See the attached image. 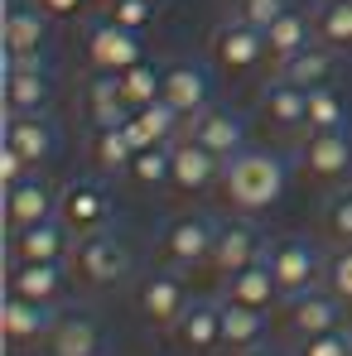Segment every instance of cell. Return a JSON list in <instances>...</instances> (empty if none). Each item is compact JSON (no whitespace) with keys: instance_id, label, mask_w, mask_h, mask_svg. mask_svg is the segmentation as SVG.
Masks as SVG:
<instances>
[{"instance_id":"obj_31","label":"cell","mask_w":352,"mask_h":356,"mask_svg":"<svg viewBox=\"0 0 352 356\" xmlns=\"http://www.w3.org/2000/svg\"><path fill=\"white\" fill-rule=\"evenodd\" d=\"M266 44H270V58H290V54H299L304 44H314V10H299V5H290L270 29H266Z\"/></svg>"},{"instance_id":"obj_29","label":"cell","mask_w":352,"mask_h":356,"mask_svg":"<svg viewBox=\"0 0 352 356\" xmlns=\"http://www.w3.org/2000/svg\"><path fill=\"white\" fill-rule=\"evenodd\" d=\"M256 347H266V313L222 298V352L246 356V352H256Z\"/></svg>"},{"instance_id":"obj_26","label":"cell","mask_w":352,"mask_h":356,"mask_svg":"<svg viewBox=\"0 0 352 356\" xmlns=\"http://www.w3.org/2000/svg\"><path fill=\"white\" fill-rule=\"evenodd\" d=\"M338 58L343 54H333L328 44H304L299 54H290V58L275 63V72L285 77V82H294V87H304V92H314V87H328L333 82V72H338Z\"/></svg>"},{"instance_id":"obj_33","label":"cell","mask_w":352,"mask_h":356,"mask_svg":"<svg viewBox=\"0 0 352 356\" xmlns=\"http://www.w3.org/2000/svg\"><path fill=\"white\" fill-rule=\"evenodd\" d=\"M140 188H174V145H150V149H135L130 169Z\"/></svg>"},{"instance_id":"obj_22","label":"cell","mask_w":352,"mask_h":356,"mask_svg":"<svg viewBox=\"0 0 352 356\" xmlns=\"http://www.w3.org/2000/svg\"><path fill=\"white\" fill-rule=\"evenodd\" d=\"M256 116L266 120V125H275V130H309V92L294 87V82H285V77L275 72V77L261 82V92H256Z\"/></svg>"},{"instance_id":"obj_13","label":"cell","mask_w":352,"mask_h":356,"mask_svg":"<svg viewBox=\"0 0 352 356\" xmlns=\"http://www.w3.org/2000/svg\"><path fill=\"white\" fill-rule=\"evenodd\" d=\"M59 303H34V298L5 294V313H0V327H5V342L10 352H29V347H44L54 323H59Z\"/></svg>"},{"instance_id":"obj_36","label":"cell","mask_w":352,"mask_h":356,"mask_svg":"<svg viewBox=\"0 0 352 356\" xmlns=\"http://www.w3.org/2000/svg\"><path fill=\"white\" fill-rule=\"evenodd\" d=\"M323 232L333 236V245H352V188H338L323 202Z\"/></svg>"},{"instance_id":"obj_11","label":"cell","mask_w":352,"mask_h":356,"mask_svg":"<svg viewBox=\"0 0 352 356\" xmlns=\"http://www.w3.org/2000/svg\"><path fill=\"white\" fill-rule=\"evenodd\" d=\"M208 49H213V58H217L222 72H256L261 58L270 54L266 29H256V24L236 19V15H227V19L208 34Z\"/></svg>"},{"instance_id":"obj_3","label":"cell","mask_w":352,"mask_h":356,"mask_svg":"<svg viewBox=\"0 0 352 356\" xmlns=\"http://www.w3.org/2000/svg\"><path fill=\"white\" fill-rule=\"evenodd\" d=\"M266 265H270V275H275L285 298L304 294V289H319L323 275H328V255L309 236H275L270 250H266Z\"/></svg>"},{"instance_id":"obj_8","label":"cell","mask_w":352,"mask_h":356,"mask_svg":"<svg viewBox=\"0 0 352 356\" xmlns=\"http://www.w3.org/2000/svg\"><path fill=\"white\" fill-rule=\"evenodd\" d=\"M285 327H290L294 342H309V337H319V332L348 327V303L333 294L328 284L304 289V294L285 298Z\"/></svg>"},{"instance_id":"obj_9","label":"cell","mask_w":352,"mask_h":356,"mask_svg":"<svg viewBox=\"0 0 352 356\" xmlns=\"http://www.w3.org/2000/svg\"><path fill=\"white\" fill-rule=\"evenodd\" d=\"M112 188L102 178H68L59 188V217L72 227V236H87V232H102L112 222Z\"/></svg>"},{"instance_id":"obj_15","label":"cell","mask_w":352,"mask_h":356,"mask_svg":"<svg viewBox=\"0 0 352 356\" xmlns=\"http://www.w3.org/2000/svg\"><path fill=\"white\" fill-rule=\"evenodd\" d=\"M5 145L20 149L34 169L59 154V120L49 111H5Z\"/></svg>"},{"instance_id":"obj_32","label":"cell","mask_w":352,"mask_h":356,"mask_svg":"<svg viewBox=\"0 0 352 356\" xmlns=\"http://www.w3.org/2000/svg\"><path fill=\"white\" fill-rule=\"evenodd\" d=\"M314 39L333 54H352V0H319L314 5Z\"/></svg>"},{"instance_id":"obj_18","label":"cell","mask_w":352,"mask_h":356,"mask_svg":"<svg viewBox=\"0 0 352 356\" xmlns=\"http://www.w3.org/2000/svg\"><path fill=\"white\" fill-rule=\"evenodd\" d=\"M49 217H59V188L44 178V169H34L29 178L5 188V222H10V232L49 222Z\"/></svg>"},{"instance_id":"obj_38","label":"cell","mask_w":352,"mask_h":356,"mask_svg":"<svg viewBox=\"0 0 352 356\" xmlns=\"http://www.w3.org/2000/svg\"><path fill=\"white\" fill-rule=\"evenodd\" d=\"M285 10H290V0H227V15L256 24V29H270Z\"/></svg>"},{"instance_id":"obj_7","label":"cell","mask_w":352,"mask_h":356,"mask_svg":"<svg viewBox=\"0 0 352 356\" xmlns=\"http://www.w3.org/2000/svg\"><path fill=\"white\" fill-rule=\"evenodd\" d=\"M82 44H87V63L97 72H125V67H135V63L145 58L140 34L116 24L112 15H92L87 29H82Z\"/></svg>"},{"instance_id":"obj_35","label":"cell","mask_w":352,"mask_h":356,"mask_svg":"<svg viewBox=\"0 0 352 356\" xmlns=\"http://www.w3.org/2000/svg\"><path fill=\"white\" fill-rule=\"evenodd\" d=\"M333 125H348V102L328 82V87H314L309 92V130H333Z\"/></svg>"},{"instance_id":"obj_1","label":"cell","mask_w":352,"mask_h":356,"mask_svg":"<svg viewBox=\"0 0 352 356\" xmlns=\"http://www.w3.org/2000/svg\"><path fill=\"white\" fill-rule=\"evenodd\" d=\"M285 188H290V164L275 149H251L246 145L241 154H232L222 164V193L236 212H251V217L270 212L285 197Z\"/></svg>"},{"instance_id":"obj_20","label":"cell","mask_w":352,"mask_h":356,"mask_svg":"<svg viewBox=\"0 0 352 356\" xmlns=\"http://www.w3.org/2000/svg\"><path fill=\"white\" fill-rule=\"evenodd\" d=\"M72 227L63 222V217H49V222H34V227H20V232H10V245H5V255L10 260H72Z\"/></svg>"},{"instance_id":"obj_34","label":"cell","mask_w":352,"mask_h":356,"mask_svg":"<svg viewBox=\"0 0 352 356\" xmlns=\"http://www.w3.org/2000/svg\"><path fill=\"white\" fill-rule=\"evenodd\" d=\"M116 82H121V97H125V102H130V111H135V106L160 102V92H164V67H155L150 58H140L135 67L116 72Z\"/></svg>"},{"instance_id":"obj_41","label":"cell","mask_w":352,"mask_h":356,"mask_svg":"<svg viewBox=\"0 0 352 356\" xmlns=\"http://www.w3.org/2000/svg\"><path fill=\"white\" fill-rule=\"evenodd\" d=\"M29 174H34V164H29L20 149H10V145H5V149H0V178H5V188H10V183H20V178H29Z\"/></svg>"},{"instance_id":"obj_28","label":"cell","mask_w":352,"mask_h":356,"mask_svg":"<svg viewBox=\"0 0 352 356\" xmlns=\"http://www.w3.org/2000/svg\"><path fill=\"white\" fill-rule=\"evenodd\" d=\"M222 298L227 303H241V308H270V303H280V284H275V275H270V265L261 260V265H251V270H241V275H227L222 280Z\"/></svg>"},{"instance_id":"obj_27","label":"cell","mask_w":352,"mask_h":356,"mask_svg":"<svg viewBox=\"0 0 352 356\" xmlns=\"http://www.w3.org/2000/svg\"><path fill=\"white\" fill-rule=\"evenodd\" d=\"M87 159L102 178L125 174L130 159H135V145L125 140V125H92L87 130Z\"/></svg>"},{"instance_id":"obj_6","label":"cell","mask_w":352,"mask_h":356,"mask_svg":"<svg viewBox=\"0 0 352 356\" xmlns=\"http://www.w3.org/2000/svg\"><path fill=\"white\" fill-rule=\"evenodd\" d=\"M49 10L39 0H10L5 10V63H49Z\"/></svg>"},{"instance_id":"obj_12","label":"cell","mask_w":352,"mask_h":356,"mask_svg":"<svg viewBox=\"0 0 352 356\" xmlns=\"http://www.w3.org/2000/svg\"><path fill=\"white\" fill-rule=\"evenodd\" d=\"M299 164H304V174L319 178V183L348 178V169H352V130L348 125H333V130H304Z\"/></svg>"},{"instance_id":"obj_19","label":"cell","mask_w":352,"mask_h":356,"mask_svg":"<svg viewBox=\"0 0 352 356\" xmlns=\"http://www.w3.org/2000/svg\"><path fill=\"white\" fill-rule=\"evenodd\" d=\"M44 352L49 356H107V327H102L97 313L68 308V313H59V323H54Z\"/></svg>"},{"instance_id":"obj_30","label":"cell","mask_w":352,"mask_h":356,"mask_svg":"<svg viewBox=\"0 0 352 356\" xmlns=\"http://www.w3.org/2000/svg\"><path fill=\"white\" fill-rule=\"evenodd\" d=\"M82 106H87V120L92 125H125L130 120V102L121 97L116 72H97L82 92Z\"/></svg>"},{"instance_id":"obj_21","label":"cell","mask_w":352,"mask_h":356,"mask_svg":"<svg viewBox=\"0 0 352 356\" xmlns=\"http://www.w3.org/2000/svg\"><path fill=\"white\" fill-rule=\"evenodd\" d=\"M183 135L198 140V145H203L208 154H217L222 164L246 149V120L236 116V111H227V106H208L203 116H193L183 125Z\"/></svg>"},{"instance_id":"obj_10","label":"cell","mask_w":352,"mask_h":356,"mask_svg":"<svg viewBox=\"0 0 352 356\" xmlns=\"http://www.w3.org/2000/svg\"><path fill=\"white\" fill-rule=\"evenodd\" d=\"M266 250H270V236H266V232L251 222V212H246V217H236V222H222L208 270L227 280V275H241V270L261 265V260H266Z\"/></svg>"},{"instance_id":"obj_25","label":"cell","mask_w":352,"mask_h":356,"mask_svg":"<svg viewBox=\"0 0 352 356\" xmlns=\"http://www.w3.org/2000/svg\"><path fill=\"white\" fill-rule=\"evenodd\" d=\"M217 178H222V159H217V154H208L198 140L178 135V140H174V193L193 197V193L213 188Z\"/></svg>"},{"instance_id":"obj_4","label":"cell","mask_w":352,"mask_h":356,"mask_svg":"<svg viewBox=\"0 0 352 356\" xmlns=\"http://www.w3.org/2000/svg\"><path fill=\"white\" fill-rule=\"evenodd\" d=\"M217 232H222L217 217H208V212H178L174 222H164V232H160L164 265H174L183 275L198 270V265H208L213 260V245H217Z\"/></svg>"},{"instance_id":"obj_24","label":"cell","mask_w":352,"mask_h":356,"mask_svg":"<svg viewBox=\"0 0 352 356\" xmlns=\"http://www.w3.org/2000/svg\"><path fill=\"white\" fill-rule=\"evenodd\" d=\"M183 125H188V120H183L174 106L160 97V102H150V106H135V111H130V120H125V140H130L135 149L174 145L178 135H183Z\"/></svg>"},{"instance_id":"obj_2","label":"cell","mask_w":352,"mask_h":356,"mask_svg":"<svg viewBox=\"0 0 352 356\" xmlns=\"http://www.w3.org/2000/svg\"><path fill=\"white\" fill-rule=\"evenodd\" d=\"M72 275L87 284V289H112L121 284L125 275H130V265H135V255H130V245L116 236V232H87V236H77L72 245Z\"/></svg>"},{"instance_id":"obj_17","label":"cell","mask_w":352,"mask_h":356,"mask_svg":"<svg viewBox=\"0 0 352 356\" xmlns=\"http://www.w3.org/2000/svg\"><path fill=\"white\" fill-rule=\"evenodd\" d=\"M72 265L63 260H10L5 270V294L34 298V303H63Z\"/></svg>"},{"instance_id":"obj_5","label":"cell","mask_w":352,"mask_h":356,"mask_svg":"<svg viewBox=\"0 0 352 356\" xmlns=\"http://www.w3.org/2000/svg\"><path fill=\"white\" fill-rule=\"evenodd\" d=\"M188 303H193L188 280H183V270H174V265L150 270V275H140V284H135V313H140V323H145V327L169 332L178 318H183V308H188Z\"/></svg>"},{"instance_id":"obj_37","label":"cell","mask_w":352,"mask_h":356,"mask_svg":"<svg viewBox=\"0 0 352 356\" xmlns=\"http://www.w3.org/2000/svg\"><path fill=\"white\" fill-rule=\"evenodd\" d=\"M102 15H112L116 24L125 29H150L155 24V15H160V5H150V0H102Z\"/></svg>"},{"instance_id":"obj_16","label":"cell","mask_w":352,"mask_h":356,"mask_svg":"<svg viewBox=\"0 0 352 356\" xmlns=\"http://www.w3.org/2000/svg\"><path fill=\"white\" fill-rule=\"evenodd\" d=\"M169 337H174L178 352H188V356L222 352V298H193L183 308V318L169 327Z\"/></svg>"},{"instance_id":"obj_23","label":"cell","mask_w":352,"mask_h":356,"mask_svg":"<svg viewBox=\"0 0 352 356\" xmlns=\"http://www.w3.org/2000/svg\"><path fill=\"white\" fill-rule=\"evenodd\" d=\"M54 72L49 63H5V111H49Z\"/></svg>"},{"instance_id":"obj_14","label":"cell","mask_w":352,"mask_h":356,"mask_svg":"<svg viewBox=\"0 0 352 356\" xmlns=\"http://www.w3.org/2000/svg\"><path fill=\"white\" fill-rule=\"evenodd\" d=\"M160 97H164L183 120L203 116V111L213 106V72H208L203 63H193V58L164 63V92H160Z\"/></svg>"},{"instance_id":"obj_42","label":"cell","mask_w":352,"mask_h":356,"mask_svg":"<svg viewBox=\"0 0 352 356\" xmlns=\"http://www.w3.org/2000/svg\"><path fill=\"white\" fill-rule=\"evenodd\" d=\"M39 5H44L54 19H77V15H87L97 0H39Z\"/></svg>"},{"instance_id":"obj_39","label":"cell","mask_w":352,"mask_h":356,"mask_svg":"<svg viewBox=\"0 0 352 356\" xmlns=\"http://www.w3.org/2000/svg\"><path fill=\"white\" fill-rule=\"evenodd\" d=\"M323 284H328V289H333V294H338V298H343V303L352 308V245H333Z\"/></svg>"},{"instance_id":"obj_40","label":"cell","mask_w":352,"mask_h":356,"mask_svg":"<svg viewBox=\"0 0 352 356\" xmlns=\"http://www.w3.org/2000/svg\"><path fill=\"white\" fill-rule=\"evenodd\" d=\"M299 356H352V323L348 327H333V332H319L309 342H299Z\"/></svg>"},{"instance_id":"obj_43","label":"cell","mask_w":352,"mask_h":356,"mask_svg":"<svg viewBox=\"0 0 352 356\" xmlns=\"http://www.w3.org/2000/svg\"><path fill=\"white\" fill-rule=\"evenodd\" d=\"M246 356H285V352H270V347H256V352H246Z\"/></svg>"},{"instance_id":"obj_44","label":"cell","mask_w":352,"mask_h":356,"mask_svg":"<svg viewBox=\"0 0 352 356\" xmlns=\"http://www.w3.org/2000/svg\"><path fill=\"white\" fill-rule=\"evenodd\" d=\"M150 5H169V0H150Z\"/></svg>"}]
</instances>
